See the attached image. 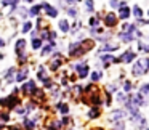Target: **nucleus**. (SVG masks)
Segmentation results:
<instances>
[{
	"instance_id": "1",
	"label": "nucleus",
	"mask_w": 149,
	"mask_h": 130,
	"mask_svg": "<svg viewBox=\"0 0 149 130\" xmlns=\"http://www.w3.org/2000/svg\"><path fill=\"white\" fill-rule=\"evenodd\" d=\"M147 68H149V60H147V58L140 60L138 63L135 64V68H133V74L135 75H141V74H144L147 71Z\"/></svg>"
},
{
	"instance_id": "2",
	"label": "nucleus",
	"mask_w": 149,
	"mask_h": 130,
	"mask_svg": "<svg viewBox=\"0 0 149 130\" xmlns=\"http://www.w3.org/2000/svg\"><path fill=\"white\" fill-rule=\"evenodd\" d=\"M2 104L7 106V108H13V106L18 104V96H16V95H11V96H8V98H3V100H2Z\"/></svg>"
},
{
	"instance_id": "3",
	"label": "nucleus",
	"mask_w": 149,
	"mask_h": 130,
	"mask_svg": "<svg viewBox=\"0 0 149 130\" xmlns=\"http://www.w3.org/2000/svg\"><path fill=\"white\" fill-rule=\"evenodd\" d=\"M35 87V84H34V80H29L26 85H22V92L26 93V95H31V90Z\"/></svg>"
},
{
	"instance_id": "4",
	"label": "nucleus",
	"mask_w": 149,
	"mask_h": 130,
	"mask_svg": "<svg viewBox=\"0 0 149 130\" xmlns=\"http://www.w3.org/2000/svg\"><path fill=\"white\" fill-rule=\"evenodd\" d=\"M77 71H79V75H80V77H85V75L88 74L87 64H79V66H77Z\"/></svg>"
},
{
	"instance_id": "5",
	"label": "nucleus",
	"mask_w": 149,
	"mask_h": 130,
	"mask_svg": "<svg viewBox=\"0 0 149 130\" xmlns=\"http://www.w3.org/2000/svg\"><path fill=\"white\" fill-rule=\"evenodd\" d=\"M133 58H135L133 51H127V53H125V56H122V58H120V61H123V63H128V61H132Z\"/></svg>"
},
{
	"instance_id": "6",
	"label": "nucleus",
	"mask_w": 149,
	"mask_h": 130,
	"mask_svg": "<svg viewBox=\"0 0 149 130\" xmlns=\"http://www.w3.org/2000/svg\"><path fill=\"white\" fill-rule=\"evenodd\" d=\"M116 23H117V19H116V15H108V18H106V24H108V26H114L116 24Z\"/></svg>"
},
{
	"instance_id": "7",
	"label": "nucleus",
	"mask_w": 149,
	"mask_h": 130,
	"mask_svg": "<svg viewBox=\"0 0 149 130\" xmlns=\"http://www.w3.org/2000/svg\"><path fill=\"white\" fill-rule=\"evenodd\" d=\"M43 10H45V11H47V13H48L50 16H56V10L53 8V7H50L48 3H45V5H43Z\"/></svg>"
},
{
	"instance_id": "8",
	"label": "nucleus",
	"mask_w": 149,
	"mask_h": 130,
	"mask_svg": "<svg viewBox=\"0 0 149 130\" xmlns=\"http://www.w3.org/2000/svg\"><path fill=\"white\" fill-rule=\"evenodd\" d=\"M128 15H130V10H128L127 7H122V8H120V18H122V19H127Z\"/></svg>"
},
{
	"instance_id": "9",
	"label": "nucleus",
	"mask_w": 149,
	"mask_h": 130,
	"mask_svg": "<svg viewBox=\"0 0 149 130\" xmlns=\"http://www.w3.org/2000/svg\"><path fill=\"white\" fill-rule=\"evenodd\" d=\"M59 64H61V58H59V56H56L55 60H53V63L50 64V68H51V69H56V68L59 66Z\"/></svg>"
},
{
	"instance_id": "10",
	"label": "nucleus",
	"mask_w": 149,
	"mask_h": 130,
	"mask_svg": "<svg viewBox=\"0 0 149 130\" xmlns=\"http://www.w3.org/2000/svg\"><path fill=\"white\" fill-rule=\"evenodd\" d=\"M88 116H90L91 119H95V117H98V116H99V109H98V106H96V108H93V109L90 111V113H88Z\"/></svg>"
},
{
	"instance_id": "11",
	"label": "nucleus",
	"mask_w": 149,
	"mask_h": 130,
	"mask_svg": "<svg viewBox=\"0 0 149 130\" xmlns=\"http://www.w3.org/2000/svg\"><path fill=\"white\" fill-rule=\"evenodd\" d=\"M59 27H61V31H64V32H66L67 29H69L67 21H66V19H61V21H59Z\"/></svg>"
},
{
	"instance_id": "12",
	"label": "nucleus",
	"mask_w": 149,
	"mask_h": 130,
	"mask_svg": "<svg viewBox=\"0 0 149 130\" xmlns=\"http://www.w3.org/2000/svg\"><path fill=\"white\" fill-rule=\"evenodd\" d=\"M58 108H59V111H61V113H63V114H66V113H67V111H69V108H67V104H59V106H58Z\"/></svg>"
},
{
	"instance_id": "13",
	"label": "nucleus",
	"mask_w": 149,
	"mask_h": 130,
	"mask_svg": "<svg viewBox=\"0 0 149 130\" xmlns=\"http://www.w3.org/2000/svg\"><path fill=\"white\" fill-rule=\"evenodd\" d=\"M133 13H135L136 18H141V8H140V7H135V8H133Z\"/></svg>"
},
{
	"instance_id": "14",
	"label": "nucleus",
	"mask_w": 149,
	"mask_h": 130,
	"mask_svg": "<svg viewBox=\"0 0 149 130\" xmlns=\"http://www.w3.org/2000/svg\"><path fill=\"white\" fill-rule=\"evenodd\" d=\"M40 45H42V40H39V39H35L34 42H32V48H39Z\"/></svg>"
},
{
	"instance_id": "15",
	"label": "nucleus",
	"mask_w": 149,
	"mask_h": 130,
	"mask_svg": "<svg viewBox=\"0 0 149 130\" xmlns=\"http://www.w3.org/2000/svg\"><path fill=\"white\" fill-rule=\"evenodd\" d=\"M26 74H27V71H26V69H24V71H22V72H19V74H18V80H19V82H21L22 79H24V77H26Z\"/></svg>"
},
{
	"instance_id": "16",
	"label": "nucleus",
	"mask_w": 149,
	"mask_h": 130,
	"mask_svg": "<svg viewBox=\"0 0 149 130\" xmlns=\"http://www.w3.org/2000/svg\"><path fill=\"white\" fill-rule=\"evenodd\" d=\"M24 48V40H19V42H18V45H16V50L19 51V50H22Z\"/></svg>"
},
{
	"instance_id": "17",
	"label": "nucleus",
	"mask_w": 149,
	"mask_h": 130,
	"mask_svg": "<svg viewBox=\"0 0 149 130\" xmlns=\"http://www.w3.org/2000/svg\"><path fill=\"white\" fill-rule=\"evenodd\" d=\"M99 77H101V74H99V72H93V74H91V79H93L95 82H96Z\"/></svg>"
},
{
	"instance_id": "18",
	"label": "nucleus",
	"mask_w": 149,
	"mask_h": 130,
	"mask_svg": "<svg viewBox=\"0 0 149 130\" xmlns=\"http://www.w3.org/2000/svg\"><path fill=\"white\" fill-rule=\"evenodd\" d=\"M39 10H40V7H34V8L31 10V13H32V15H37V13H39Z\"/></svg>"
},
{
	"instance_id": "19",
	"label": "nucleus",
	"mask_w": 149,
	"mask_h": 130,
	"mask_svg": "<svg viewBox=\"0 0 149 130\" xmlns=\"http://www.w3.org/2000/svg\"><path fill=\"white\" fill-rule=\"evenodd\" d=\"M29 29H31V23H26V24H24V29H22V31H24V32H27Z\"/></svg>"
},
{
	"instance_id": "20",
	"label": "nucleus",
	"mask_w": 149,
	"mask_h": 130,
	"mask_svg": "<svg viewBox=\"0 0 149 130\" xmlns=\"http://www.w3.org/2000/svg\"><path fill=\"white\" fill-rule=\"evenodd\" d=\"M130 87H132V84H130V82H125V90H130Z\"/></svg>"
},
{
	"instance_id": "21",
	"label": "nucleus",
	"mask_w": 149,
	"mask_h": 130,
	"mask_svg": "<svg viewBox=\"0 0 149 130\" xmlns=\"http://www.w3.org/2000/svg\"><path fill=\"white\" fill-rule=\"evenodd\" d=\"M0 47H3V40L2 39H0Z\"/></svg>"
},
{
	"instance_id": "22",
	"label": "nucleus",
	"mask_w": 149,
	"mask_h": 130,
	"mask_svg": "<svg viewBox=\"0 0 149 130\" xmlns=\"http://www.w3.org/2000/svg\"><path fill=\"white\" fill-rule=\"evenodd\" d=\"M27 2H31V0H27Z\"/></svg>"
},
{
	"instance_id": "23",
	"label": "nucleus",
	"mask_w": 149,
	"mask_h": 130,
	"mask_svg": "<svg viewBox=\"0 0 149 130\" xmlns=\"http://www.w3.org/2000/svg\"><path fill=\"white\" fill-rule=\"evenodd\" d=\"M99 130H101V128H99Z\"/></svg>"
}]
</instances>
